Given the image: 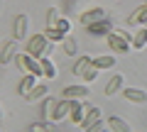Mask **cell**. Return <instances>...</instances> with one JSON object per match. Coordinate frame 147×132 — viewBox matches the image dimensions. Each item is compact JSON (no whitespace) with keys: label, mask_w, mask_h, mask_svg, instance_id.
<instances>
[{"label":"cell","mask_w":147,"mask_h":132,"mask_svg":"<svg viewBox=\"0 0 147 132\" xmlns=\"http://www.w3.org/2000/svg\"><path fill=\"white\" fill-rule=\"evenodd\" d=\"M3 117H5V113H3V105H0V122H3Z\"/></svg>","instance_id":"cell-30"},{"label":"cell","mask_w":147,"mask_h":132,"mask_svg":"<svg viewBox=\"0 0 147 132\" xmlns=\"http://www.w3.org/2000/svg\"><path fill=\"white\" fill-rule=\"evenodd\" d=\"M100 120H103L100 108H88V113H86V117H84V122H81V127H84V130H88L91 125H96V122H100Z\"/></svg>","instance_id":"cell-14"},{"label":"cell","mask_w":147,"mask_h":132,"mask_svg":"<svg viewBox=\"0 0 147 132\" xmlns=\"http://www.w3.org/2000/svg\"><path fill=\"white\" fill-rule=\"evenodd\" d=\"M108 47L113 49V54H127L132 49V34L120 29V27H115L108 34Z\"/></svg>","instance_id":"cell-2"},{"label":"cell","mask_w":147,"mask_h":132,"mask_svg":"<svg viewBox=\"0 0 147 132\" xmlns=\"http://www.w3.org/2000/svg\"><path fill=\"white\" fill-rule=\"evenodd\" d=\"M37 86V76H32V74H25V78L20 81V95H30L32 93V88Z\"/></svg>","instance_id":"cell-19"},{"label":"cell","mask_w":147,"mask_h":132,"mask_svg":"<svg viewBox=\"0 0 147 132\" xmlns=\"http://www.w3.org/2000/svg\"><path fill=\"white\" fill-rule=\"evenodd\" d=\"M103 132H105V130H103Z\"/></svg>","instance_id":"cell-33"},{"label":"cell","mask_w":147,"mask_h":132,"mask_svg":"<svg viewBox=\"0 0 147 132\" xmlns=\"http://www.w3.org/2000/svg\"><path fill=\"white\" fill-rule=\"evenodd\" d=\"M30 34V15H17L15 22H12V39L15 42H22Z\"/></svg>","instance_id":"cell-4"},{"label":"cell","mask_w":147,"mask_h":132,"mask_svg":"<svg viewBox=\"0 0 147 132\" xmlns=\"http://www.w3.org/2000/svg\"><path fill=\"white\" fill-rule=\"evenodd\" d=\"M61 98H66V101H86V98H91V86H66L61 90Z\"/></svg>","instance_id":"cell-5"},{"label":"cell","mask_w":147,"mask_h":132,"mask_svg":"<svg viewBox=\"0 0 147 132\" xmlns=\"http://www.w3.org/2000/svg\"><path fill=\"white\" fill-rule=\"evenodd\" d=\"M59 17H61V15H59L57 7H49V12H47V27H54L59 22Z\"/></svg>","instance_id":"cell-26"},{"label":"cell","mask_w":147,"mask_h":132,"mask_svg":"<svg viewBox=\"0 0 147 132\" xmlns=\"http://www.w3.org/2000/svg\"><path fill=\"white\" fill-rule=\"evenodd\" d=\"M15 56H17V42H15V39H12V42L7 39L5 47H3V52H0V64L7 66L10 61H15Z\"/></svg>","instance_id":"cell-10"},{"label":"cell","mask_w":147,"mask_h":132,"mask_svg":"<svg viewBox=\"0 0 147 132\" xmlns=\"http://www.w3.org/2000/svg\"><path fill=\"white\" fill-rule=\"evenodd\" d=\"M54 27H57L59 32H64V34H69V32H71V20H69V17H59V22Z\"/></svg>","instance_id":"cell-25"},{"label":"cell","mask_w":147,"mask_h":132,"mask_svg":"<svg viewBox=\"0 0 147 132\" xmlns=\"http://www.w3.org/2000/svg\"><path fill=\"white\" fill-rule=\"evenodd\" d=\"M91 66H93V59H91V56H79L76 64H74V76H79V78H81Z\"/></svg>","instance_id":"cell-15"},{"label":"cell","mask_w":147,"mask_h":132,"mask_svg":"<svg viewBox=\"0 0 147 132\" xmlns=\"http://www.w3.org/2000/svg\"><path fill=\"white\" fill-rule=\"evenodd\" d=\"M0 12H3V0H0Z\"/></svg>","instance_id":"cell-31"},{"label":"cell","mask_w":147,"mask_h":132,"mask_svg":"<svg viewBox=\"0 0 147 132\" xmlns=\"http://www.w3.org/2000/svg\"><path fill=\"white\" fill-rule=\"evenodd\" d=\"M81 78H84V81H86V86H88V83H93V81H96V78H98V69H96V66H91V69H88V71H86V74H84V76H81Z\"/></svg>","instance_id":"cell-27"},{"label":"cell","mask_w":147,"mask_h":132,"mask_svg":"<svg viewBox=\"0 0 147 132\" xmlns=\"http://www.w3.org/2000/svg\"><path fill=\"white\" fill-rule=\"evenodd\" d=\"M113 29H115V27H113V22H110V20H100V22H96V25L86 27V32L93 34V37H108Z\"/></svg>","instance_id":"cell-8"},{"label":"cell","mask_w":147,"mask_h":132,"mask_svg":"<svg viewBox=\"0 0 147 132\" xmlns=\"http://www.w3.org/2000/svg\"><path fill=\"white\" fill-rule=\"evenodd\" d=\"M93 66H96L98 71H103V69H113V66H115V56H113V54H100V56L93 59Z\"/></svg>","instance_id":"cell-17"},{"label":"cell","mask_w":147,"mask_h":132,"mask_svg":"<svg viewBox=\"0 0 147 132\" xmlns=\"http://www.w3.org/2000/svg\"><path fill=\"white\" fill-rule=\"evenodd\" d=\"M52 52H54V42H49L44 34H32V37L27 39L25 54H30V56L44 59V56H52Z\"/></svg>","instance_id":"cell-1"},{"label":"cell","mask_w":147,"mask_h":132,"mask_svg":"<svg viewBox=\"0 0 147 132\" xmlns=\"http://www.w3.org/2000/svg\"><path fill=\"white\" fill-rule=\"evenodd\" d=\"M71 105H74V101H66V98L57 101V108H54L52 122H61V120H66V117L71 115Z\"/></svg>","instance_id":"cell-7"},{"label":"cell","mask_w":147,"mask_h":132,"mask_svg":"<svg viewBox=\"0 0 147 132\" xmlns=\"http://www.w3.org/2000/svg\"><path fill=\"white\" fill-rule=\"evenodd\" d=\"M108 130H113V132H132V127L127 125L123 117L113 115V117H108Z\"/></svg>","instance_id":"cell-18"},{"label":"cell","mask_w":147,"mask_h":132,"mask_svg":"<svg viewBox=\"0 0 147 132\" xmlns=\"http://www.w3.org/2000/svg\"><path fill=\"white\" fill-rule=\"evenodd\" d=\"M100 20H108V15H105V10L98 7V5H91L88 10L81 12V25H84V27L96 25V22H100Z\"/></svg>","instance_id":"cell-6"},{"label":"cell","mask_w":147,"mask_h":132,"mask_svg":"<svg viewBox=\"0 0 147 132\" xmlns=\"http://www.w3.org/2000/svg\"><path fill=\"white\" fill-rule=\"evenodd\" d=\"M47 93H49L47 86H39V83H37L34 88H32V93L27 95V101H32V103H34V101H44V98H47Z\"/></svg>","instance_id":"cell-23"},{"label":"cell","mask_w":147,"mask_h":132,"mask_svg":"<svg viewBox=\"0 0 147 132\" xmlns=\"http://www.w3.org/2000/svg\"><path fill=\"white\" fill-rule=\"evenodd\" d=\"M61 49H64V54H66V56H76V52H79V42H76L71 34H66V37H64V42H61Z\"/></svg>","instance_id":"cell-21"},{"label":"cell","mask_w":147,"mask_h":132,"mask_svg":"<svg viewBox=\"0 0 147 132\" xmlns=\"http://www.w3.org/2000/svg\"><path fill=\"white\" fill-rule=\"evenodd\" d=\"M15 64L25 71V74H32V76H37V78L44 76V74H42V61L34 59V56H30V54H17V56H15Z\"/></svg>","instance_id":"cell-3"},{"label":"cell","mask_w":147,"mask_h":132,"mask_svg":"<svg viewBox=\"0 0 147 132\" xmlns=\"http://www.w3.org/2000/svg\"><path fill=\"white\" fill-rule=\"evenodd\" d=\"M30 132H52V130H49V125H42V122H34V125H30Z\"/></svg>","instance_id":"cell-28"},{"label":"cell","mask_w":147,"mask_h":132,"mask_svg":"<svg viewBox=\"0 0 147 132\" xmlns=\"http://www.w3.org/2000/svg\"><path fill=\"white\" fill-rule=\"evenodd\" d=\"M123 86H125V78H123L120 74H115L113 78L108 81V86H105V90H103V93H105V98H113V95H118V93L123 90Z\"/></svg>","instance_id":"cell-12"},{"label":"cell","mask_w":147,"mask_h":132,"mask_svg":"<svg viewBox=\"0 0 147 132\" xmlns=\"http://www.w3.org/2000/svg\"><path fill=\"white\" fill-rule=\"evenodd\" d=\"M39 61H42V74L47 76L49 81L57 78V64L52 61V56H44V59H39Z\"/></svg>","instance_id":"cell-20"},{"label":"cell","mask_w":147,"mask_h":132,"mask_svg":"<svg viewBox=\"0 0 147 132\" xmlns=\"http://www.w3.org/2000/svg\"><path fill=\"white\" fill-rule=\"evenodd\" d=\"M123 95H125V101L135 103V105H147V93L140 88H123Z\"/></svg>","instance_id":"cell-11"},{"label":"cell","mask_w":147,"mask_h":132,"mask_svg":"<svg viewBox=\"0 0 147 132\" xmlns=\"http://www.w3.org/2000/svg\"><path fill=\"white\" fill-rule=\"evenodd\" d=\"M54 108H57V101H54L52 95L42 101V108H39V113H42V117H44V120H52V115H54Z\"/></svg>","instance_id":"cell-22"},{"label":"cell","mask_w":147,"mask_h":132,"mask_svg":"<svg viewBox=\"0 0 147 132\" xmlns=\"http://www.w3.org/2000/svg\"><path fill=\"white\" fill-rule=\"evenodd\" d=\"M145 47H147V25L140 27V29L132 34V49L140 52V49H145Z\"/></svg>","instance_id":"cell-16"},{"label":"cell","mask_w":147,"mask_h":132,"mask_svg":"<svg viewBox=\"0 0 147 132\" xmlns=\"http://www.w3.org/2000/svg\"><path fill=\"white\" fill-rule=\"evenodd\" d=\"M103 130H105V127H103V120H100V122H96V125H91L88 130H84V132H103Z\"/></svg>","instance_id":"cell-29"},{"label":"cell","mask_w":147,"mask_h":132,"mask_svg":"<svg viewBox=\"0 0 147 132\" xmlns=\"http://www.w3.org/2000/svg\"><path fill=\"white\" fill-rule=\"evenodd\" d=\"M0 132H3V130H0Z\"/></svg>","instance_id":"cell-32"},{"label":"cell","mask_w":147,"mask_h":132,"mask_svg":"<svg viewBox=\"0 0 147 132\" xmlns=\"http://www.w3.org/2000/svg\"><path fill=\"white\" fill-rule=\"evenodd\" d=\"M86 113H88V105H86L84 101H74V105H71V115H69L71 125H79V127H81V122H84Z\"/></svg>","instance_id":"cell-9"},{"label":"cell","mask_w":147,"mask_h":132,"mask_svg":"<svg viewBox=\"0 0 147 132\" xmlns=\"http://www.w3.org/2000/svg\"><path fill=\"white\" fill-rule=\"evenodd\" d=\"M127 25L130 27H145L147 25V5H140V7H135V12H132L130 17H127Z\"/></svg>","instance_id":"cell-13"},{"label":"cell","mask_w":147,"mask_h":132,"mask_svg":"<svg viewBox=\"0 0 147 132\" xmlns=\"http://www.w3.org/2000/svg\"><path fill=\"white\" fill-rule=\"evenodd\" d=\"M42 34L49 39V42H59V44H61V42H64V37H66V34H64V32H59L57 27H47Z\"/></svg>","instance_id":"cell-24"}]
</instances>
